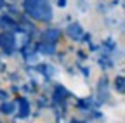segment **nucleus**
<instances>
[{"label":"nucleus","instance_id":"f257e3e1","mask_svg":"<svg viewBox=\"0 0 125 123\" xmlns=\"http://www.w3.org/2000/svg\"><path fill=\"white\" fill-rule=\"evenodd\" d=\"M24 9L31 18L40 21H49L52 18V9L47 0H24Z\"/></svg>","mask_w":125,"mask_h":123},{"label":"nucleus","instance_id":"f03ea898","mask_svg":"<svg viewBox=\"0 0 125 123\" xmlns=\"http://www.w3.org/2000/svg\"><path fill=\"white\" fill-rule=\"evenodd\" d=\"M0 45H2L5 50H12V47H14V35L9 33V31L2 33L0 35Z\"/></svg>","mask_w":125,"mask_h":123},{"label":"nucleus","instance_id":"7ed1b4c3","mask_svg":"<svg viewBox=\"0 0 125 123\" xmlns=\"http://www.w3.org/2000/svg\"><path fill=\"white\" fill-rule=\"evenodd\" d=\"M122 83H123V78H118V88H120V92H123V87H122Z\"/></svg>","mask_w":125,"mask_h":123},{"label":"nucleus","instance_id":"20e7f679","mask_svg":"<svg viewBox=\"0 0 125 123\" xmlns=\"http://www.w3.org/2000/svg\"><path fill=\"white\" fill-rule=\"evenodd\" d=\"M0 5H2V0H0Z\"/></svg>","mask_w":125,"mask_h":123}]
</instances>
